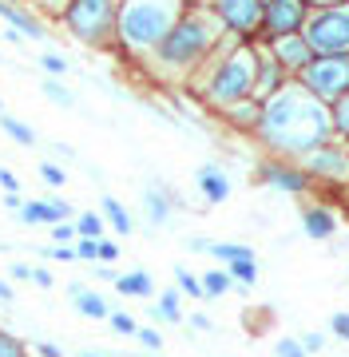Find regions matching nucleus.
<instances>
[{"instance_id": "nucleus-4", "label": "nucleus", "mask_w": 349, "mask_h": 357, "mask_svg": "<svg viewBox=\"0 0 349 357\" xmlns=\"http://www.w3.org/2000/svg\"><path fill=\"white\" fill-rule=\"evenodd\" d=\"M187 4L175 0H135V4H119V28L116 40L135 56H151V52L167 40V32L179 24Z\"/></svg>"}, {"instance_id": "nucleus-44", "label": "nucleus", "mask_w": 349, "mask_h": 357, "mask_svg": "<svg viewBox=\"0 0 349 357\" xmlns=\"http://www.w3.org/2000/svg\"><path fill=\"white\" fill-rule=\"evenodd\" d=\"M187 321H191V326H194V330H199V333H210V330H215V321H210L207 314H191V318H187Z\"/></svg>"}, {"instance_id": "nucleus-16", "label": "nucleus", "mask_w": 349, "mask_h": 357, "mask_svg": "<svg viewBox=\"0 0 349 357\" xmlns=\"http://www.w3.org/2000/svg\"><path fill=\"white\" fill-rule=\"evenodd\" d=\"M175 206H183V199L171 187H147L143 191V211H147V218H151V227H167V218Z\"/></svg>"}, {"instance_id": "nucleus-54", "label": "nucleus", "mask_w": 349, "mask_h": 357, "mask_svg": "<svg viewBox=\"0 0 349 357\" xmlns=\"http://www.w3.org/2000/svg\"><path fill=\"white\" fill-rule=\"evenodd\" d=\"M79 357H100V354H79Z\"/></svg>"}, {"instance_id": "nucleus-31", "label": "nucleus", "mask_w": 349, "mask_h": 357, "mask_svg": "<svg viewBox=\"0 0 349 357\" xmlns=\"http://www.w3.org/2000/svg\"><path fill=\"white\" fill-rule=\"evenodd\" d=\"M40 88H44V96H48V100H52L56 107H76V96H72V91H68L64 84H56V79H44Z\"/></svg>"}, {"instance_id": "nucleus-49", "label": "nucleus", "mask_w": 349, "mask_h": 357, "mask_svg": "<svg viewBox=\"0 0 349 357\" xmlns=\"http://www.w3.org/2000/svg\"><path fill=\"white\" fill-rule=\"evenodd\" d=\"M95 278H104V282H116L119 274H116V270H111V266H95Z\"/></svg>"}, {"instance_id": "nucleus-9", "label": "nucleus", "mask_w": 349, "mask_h": 357, "mask_svg": "<svg viewBox=\"0 0 349 357\" xmlns=\"http://www.w3.org/2000/svg\"><path fill=\"white\" fill-rule=\"evenodd\" d=\"M254 183H262V187H270V191H278V195H294V199H302V195H310L313 187H318V183L306 175V167L302 163H294V159H278V155L258 159V167H254Z\"/></svg>"}, {"instance_id": "nucleus-45", "label": "nucleus", "mask_w": 349, "mask_h": 357, "mask_svg": "<svg viewBox=\"0 0 349 357\" xmlns=\"http://www.w3.org/2000/svg\"><path fill=\"white\" fill-rule=\"evenodd\" d=\"M8 274H13V278H20V282H32V266H24V262H13V266H8Z\"/></svg>"}, {"instance_id": "nucleus-38", "label": "nucleus", "mask_w": 349, "mask_h": 357, "mask_svg": "<svg viewBox=\"0 0 349 357\" xmlns=\"http://www.w3.org/2000/svg\"><path fill=\"white\" fill-rule=\"evenodd\" d=\"M0 357H28L24 345L16 342L13 333H0Z\"/></svg>"}, {"instance_id": "nucleus-1", "label": "nucleus", "mask_w": 349, "mask_h": 357, "mask_svg": "<svg viewBox=\"0 0 349 357\" xmlns=\"http://www.w3.org/2000/svg\"><path fill=\"white\" fill-rule=\"evenodd\" d=\"M334 139V115L322 100H313L297 79H290L278 96L262 103L258 143L278 159L302 163L310 151Z\"/></svg>"}, {"instance_id": "nucleus-46", "label": "nucleus", "mask_w": 349, "mask_h": 357, "mask_svg": "<svg viewBox=\"0 0 349 357\" xmlns=\"http://www.w3.org/2000/svg\"><path fill=\"white\" fill-rule=\"evenodd\" d=\"M0 183H4V191H8V195H16V191H20V183H16V175H13V171H4V167H0Z\"/></svg>"}, {"instance_id": "nucleus-52", "label": "nucleus", "mask_w": 349, "mask_h": 357, "mask_svg": "<svg viewBox=\"0 0 349 357\" xmlns=\"http://www.w3.org/2000/svg\"><path fill=\"white\" fill-rule=\"evenodd\" d=\"M16 294H13V286H8V282H0V302H13Z\"/></svg>"}, {"instance_id": "nucleus-11", "label": "nucleus", "mask_w": 349, "mask_h": 357, "mask_svg": "<svg viewBox=\"0 0 349 357\" xmlns=\"http://www.w3.org/2000/svg\"><path fill=\"white\" fill-rule=\"evenodd\" d=\"M302 167H306V175L313 183H337V187H346L349 183V143H341V139L322 143L318 151H310L302 159Z\"/></svg>"}, {"instance_id": "nucleus-42", "label": "nucleus", "mask_w": 349, "mask_h": 357, "mask_svg": "<svg viewBox=\"0 0 349 357\" xmlns=\"http://www.w3.org/2000/svg\"><path fill=\"white\" fill-rule=\"evenodd\" d=\"M116 258H119V246L111 243V238H100V262H104V266H111Z\"/></svg>"}, {"instance_id": "nucleus-15", "label": "nucleus", "mask_w": 349, "mask_h": 357, "mask_svg": "<svg viewBox=\"0 0 349 357\" xmlns=\"http://www.w3.org/2000/svg\"><path fill=\"white\" fill-rule=\"evenodd\" d=\"M194 183H199V191H203L207 203H226L231 199V175L219 163H203L194 171Z\"/></svg>"}, {"instance_id": "nucleus-3", "label": "nucleus", "mask_w": 349, "mask_h": 357, "mask_svg": "<svg viewBox=\"0 0 349 357\" xmlns=\"http://www.w3.org/2000/svg\"><path fill=\"white\" fill-rule=\"evenodd\" d=\"M199 96L210 107H219V112L254 100V44H242V40H234V36L226 40V32H222L219 52L203 68Z\"/></svg>"}, {"instance_id": "nucleus-47", "label": "nucleus", "mask_w": 349, "mask_h": 357, "mask_svg": "<svg viewBox=\"0 0 349 357\" xmlns=\"http://www.w3.org/2000/svg\"><path fill=\"white\" fill-rule=\"evenodd\" d=\"M36 354H40V357H64V349H60V345H52V342H40Z\"/></svg>"}, {"instance_id": "nucleus-19", "label": "nucleus", "mask_w": 349, "mask_h": 357, "mask_svg": "<svg viewBox=\"0 0 349 357\" xmlns=\"http://www.w3.org/2000/svg\"><path fill=\"white\" fill-rule=\"evenodd\" d=\"M222 119H226L231 128H238V131H250V135H258L262 103H258V100H246V103H238V107H226V112H222Z\"/></svg>"}, {"instance_id": "nucleus-41", "label": "nucleus", "mask_w": 349, "mask_h": 357, "mask_svg": "<svg viewBox=\"0 0 349 357\" xmlns=\"http://www.w3.org/2000/svg\"><path fill=\"white\" fill-rule=\"evenodd\" d=\"M135 337H139L147 349H163V333H159V330H147V326H139V333H135Z\"/></svg>"}, {"instance_id": "nucleus-13", "label": "nucleus", "mask_w": 349, "mask_h": 357, "mask_svg": "<svg viewBox=\"0 0 349 357\" xmlns=\"http://www.w3.org/2000/svg\"><path fill=\"white\" fill-rule=\"evenodd\" d=\"M266 48L274 52V60L282 64V72L290 79H297L306 68L313 64V48L306 44V36L297 32V36H286V40H274V44H266Z\"/></svg>"}, {"instance_id": "nucleus-12", "label": "nucleus", "mask_w": 349, "mask_h": 357, "mask_svg": "<svg viewBox=\"0 0 349 357\" xmlns=\"http://www.w3.org/2000/svg\"><path fill=\"white\" fill-rule=\"evenodd\" d=\"M286 84H290V76H286L282 64L274 60V52L266 48V44H254V100L266 103L270 96H278Z\"/></svg>"}, {"instance_id": "nucleus-33", "label": "nucleus", "mask_w": 349, "mask_h": 357, "mask_svg": "<svg viewBox=\"0 0 349 357\" xmlns=\"http://www.w3.org/2000/svg\"><path fill=\"white\" fill-rule=\"evenodd\" d=\"M107 326L116 333H123V337H135V333H139V321L131 318V314H123V310H116V314L107 318Z\"/></svg>"}, {"instance_id": "nucleus-30", "label": "nucleus", "mask_w": 349, "mask_h": 357, "mask_svg": "<svg viewBox=\"0 0 349 357\" xmlns=\"http://www.w3.org/2000/svg\"><path fill=\"white\" fill-rule=\"evenodd\" d=\"M226 274L234 278V286H254V282H258V258H250V262H234V266H226Z\"/></svg>"}, {"instance_id": "nucleus-17", "label": "nucleus", "mask_w": 349, "mask_h": 357, "mask_svg": "<svg viewBox=\"0 0 349 357\" xmlns=\"http://www.w3.org/2000/svg\"><path fill=\"white\" fill-rule=\"evenodd\" d=\"M72 215V206L64 203V199H40V203H24L20 206V222H28V227H36V222H60V218Z\"/></svg>"}, {"instance_id": "nucleus-27", "label": "nucleus", "mask_w": 349, "mask_h": 357, "mask_svg": "<svg viewBox=\"0 0 349 357\" xmlns=\"http://www.w3.org/2000/svg\"><path fill=\"white\" fill-rule=\"evenodd\" d=\"M104 215H95V211H84V215L76 218V234L79 238H91V243H100L104 238Z\"/></svg>"}, {"instance_id": "nucleus-5", "label": "nucleus", "mask_w": 349, "mask_h": 357, "mask_svg": "<svg viewBox=\"0 0 349 357\" xmlns=\"http://www.w3.org/2000/svg\"><path fill=\"white\" fill-rule=\"evenodd\" d=\"M302 36L313 56H349V4H310Z\"/></svg>"}, {"instance_id": "nucleus-40", "label": "nucleus", "mask_w": 349, "mask_h": 357, "mask_svg": "<svg viewBox=\"0 0 349 357\" xmlns=\"http://www.w3.org/2000/svg\"><path fill=\"white\" fill-rule=\"evenodd\" d=\"M76 258H84V262H100V243H91V238H79Z\"/></svg>"}, {"instance_id": "nucleus-32", "label": "nucleus", "mask_w": 349, "mask_h": 357, "mask_svg": "<svg viewBox=\"0 0 349 357\" xmlns=\"http://www.w3.org/2000/svg\"><path fill=\"white\" fill-rule=\"evenodd\" d=\"M40 68L48 72V79H52V76H68V72H72V64H68L60 52H44V56H40Z\"/></svg>"}, {"instance_id": "nucleus-43", "label": "nucleus", "mask_w": 349, "mask_h": 357, "mask_svg": "<svg viewBox=\"0 0 349 357\" xmlns=\"http://www.w3.org/2000/svg\"><path fill=\"white\" fill-rule=\"evenodd\" d=\"M72 234H76V227H64V222H56V227H52V243H56V246H68V243H72Z\"/></svg>"}, {"instance_id": "nucleus-21", "label": "nucleus", "mask_w": 349, "mask_h": 357, "mask_svg": "<svg viewBox=\"0 0 349 357\" xmlns=\"http://www.w3.org/2000/svg\"><path fill=\"white\" fill-rule=\"evenodd\" d=\"M116 290L123 294V298H151L155 278H151L147 270H127V274H119L116 278Z\"/></svg>"}, {"instance_id": "nucleus-55", "label": "nucleus", "mask_w": 349, "mask_h": 357, "mask_svg": "<svg viewBox=\"0 0 349 357\" xmlns=\"http://www.w3.org/2000/svg\"><path fill=\"white\" fill-rule=\"evenodd\" d=\"M0 115H4V100H0Z\"/></svg>"}, {"instance_id": "nucleus-2", "label": "nucleus", "mask_w": 349, "mask_h": 357, "mask_svg": "<svg viewBox=\"0 0 349 357\" xmlns=\"http://www.w3.org/2000/svg\"><path fill=\"white\" fill-rule=\"evenodd\" d=\"M222 44V28L215 13L207 8H187L179 16V24L167 32V40L151 52V60L163 76H191L194 68H207L210 56Z\"/></svg>"}, {"instance_id": "nucleus-36", "label": "nucleus", "mask_w": 349, "mask_h": 357, "mask_svg": "<svg viewBox=\"0 0 349 357\" xmlns=\"http://www.w3.org/2000/svg\"><path fill=\"white\" fill-rule=\"evenodd\" d=\"M297 342H302V349H306V354H322V349H325V333L322 330H310V333H302Z\"/></svg>"}, {"instance_id": "nucleus-14", "label": "nucleus", "mask_w": 349, "mask_h": 357, "mask_svg": "<svg viewBox=\"0 0 349 357\" xmlns=\"http://www.w3.org/2000/svg\"><path fill=\"white\" fill-rule=\"evenodd\" d=\"M302 234L313 238V243H325L337 234V211L329 203H306L302 211Z\"/></svg>"}, {"instance_id": "nucleus-51", "label": "nucleus", "mask_w": 349, "mask_h": 357, "mask_svg": "<svg viewBox=\"0 0 349 357\" xmlns=\"http://www.w3.org/2000/svg\"><path fill=\"white\" fill-rule=\"evenodd\" d=\"M4 206H8V211H20L24 203H20V195H4Z\"/></svg>"}, {"instance_id": "nucleus-34", "label": "nucleus", "mask_w": 349, "mask_h": 357, "mask_svg": "<svg viewBox=\"0 0 349 357\" xmlns=\"http://www.w3.org/2000/svg\"><path fill=\"white\" fill-rule=\"evenodd\" d=\"M274 357H310V354L302 349V342H297V337H278V345H274Z\"/></svg>"}, {"instance_id": "nucleus-50", "label": "nucleus", "mask_w": 349, "mask_h": 357, "mask_svg": "<svg viewBox=\"0 0 349 357\" xmlns=\"http://www.w3.org/2000/svg\"><path fill=\"white\" fill-rule=\"evenodd\" d=\"M32 282H40V286H52V274H48V270H32Z\"/></svg>"}, {"instance_id": "nucleus-25", "label": "nucleus", "mask_w": 349, "mask_h": 357, "mask_svg": "<svg viewBox=\"0 0 349 357\" xmlns=\"http://www.w3.org/2000/svg\"><path fill=\"white\" fill-rule=\"evenodd\" d=\"M199 282H203V294H207V298H222V294L234 290V278L222 266L207 270V274H199Z\"/></svg>"}, {"instance_id": "nucleus-23", "label": "nucleus", "mask_w": 349, "mask_h": 357, "mask_svg": "<svg viewBox=\"0 0 349 357\" xmlns=\"http://www.w3.org/2000/svg\"><path fill=\"white\" fill-rule=\"evenodd\" d=\"M207 255H210V258H219L222 270L234 266V262H250V258H258L254 250H250V246H246V243H210Z\"/></svg>"}, {"instance_id": "nucleus-37", "label": "nucleus", "mask_w": 349, "mask_h": 357, "mask_svg": "<svg viewBox=\"0 0 349 357\" xmlns=\"http://www.w3.org/2000/svg\"><path fill=\"white\" fill-rule=\"evenodd\" d=\"M40 178L44 183H52V187H64V167H56V163H40Z\"/></svg>"}, {"instance_id": "nucleus-24", "label": "nucleus", "mask_w": 349, "mask_h": 357, "mask_svg": "<svg viewBox=\"0 0 349 357\" xmlns=\"http://www.w3.org/2000/svg\"><path fill=\"white\" fill-rule=\"evenodd\" d=\"M151 318H155V321H171V326H183L179 290H163V294H159V302L151 306Z\"/></svg>"}, {"instance_id": "nucleus-20", "label": "nucleus", "mask_w": 349, "mask_h": 357, "mask_svg": "<svg viewBox=\"0 0 349 357\" xmlns=\"http://www.w3.org/2000/svg\"><path fill=\"white\" fill-rule=\"evenodd\" d=\"M0 16L13 24V32H20L24 40H40L44 36V24H40L36 16L28 13V8H13V4H0Z\"/></svg>"}, {"instance_id": "nucleus-53", "label": "nucleus", "mask_w": 349, "mask_h": 357, "mask_svg": "<svg viewBox=\"0 0 349 357\" xmlns=\"http://www.w3.org/2000/svg\"><path fill=\"white\" fill-rule=\"evenodd\" d=\"M131 357H159V354H131Z\"/></svg>"}, {"instance_id": "nucleus-48", "label": "nucleus", "mask_w": 349, "mask_h": 357, "mask_svg": "<svg viewBox=\"0 0 349 357\" xmlns=\"http://www.w3.org/2000/svg\"><path fill=\"white\" fill-rule=\"evenodd\" d=\"M187 246H191V250H199V255H207V250H210L207 238H187Z\"/></svg>"}, {"instance_id": "nucleus-10", "label": "nucleus", "mask_w": 349, "mask_h": 357, "mask_svg": "<svg viewBox=\"0 0 349 357\" xmlns=\"http://www.w3.org/2000/svg\"><path fill=\"white\" fill-rule=\"evenodd\" d=\"M310 20V4L306 0H266V13H262V32L254 44H274V40L297 36Z\"/></svg>"}, {"instance_id": "nucleus-22", "label": "nucleus", "mask_w": 349, "mask_h": 357, "mask_svg": "<svg viewBox=\"0 0 349 357\" xmlns=\"http://www.w3.org/2000/svg\"><path fill=\"white\" fill-rule=\"evenodd\" d=\"M100 206H104V222H107L111 230H119V234H131V230H135V222H131V211L119 203L116 195H104V199H100Z\"/></svg>"}, {"instance_id": "nucleus-6", "label": "nucleus", "mask_w": 349, "mask_h": 357, "mask_svg": "<svg viewBox=\"0 0 349 357\" xmlns=\"http://www.w3.org/2000/svg\"><path fill=\"white\" fill-rule=\"evenodd\" d=\"M64 20L76 40H84V44H107V40H116L119 4H111V0H76L64 13Z\"/></svg>"}, {"instance_id": "nucleus-39", "label": "nucleus", "mask_w": 349, "mask_h": 357, "mask_svg": "<svg viewBox=\"0 0 349 357\" xmlns=\"http://www.w3.org/2000/svg\"><path fill=\"white\" fill-rule=\"evenodd\" d=\"M40 255H44V258H56V262H76V246H44Z\"/></svg>"}, {"instance_id": "nucleus-29", "label": "nucleus", "mask_w": 349, "mask_h": 357, "mask_svg": "<svg viewBox=\"0 0 349 357\" xmlns=\"http://www.w3.org/2000/svg\"><path fill=\"white\" fill-rule=\"evenodd\" d=\"M175 282H179V294H187V298H194V302H199V298H207V294H203L199 274H191L187 266H175Z\"/></svg>"}, {"instance_id": "nucleus-28", "label": "nucleus", "mask_w": 349, "mask_h": 357, "mask_svg": "<svg viewBox=\"0 0 349 357\" xmlns=\"http://www.w3.org/2000/svg\"><path fill=\"white\" fill-rule=\"evenodd\" d=\"M329 115H334V139L349 143V96H341V100L329 107Z\"/></svg>"}, {"instance_id": "nucleus-18", "label": "nucleus", "mask_w": 349, "mask_h": 357, "mask_svg": "<svg viewBox=\"0 0 349 357\" xmlns=\"http://www.w3.org/2000/svg\"><path fill=\"white\" fill-rule=\"evenodd\" d=\"M68 298H72V302H76V310L79 314H84V318H111V310H107V298L100 290H88V286H84V282H72V286H68Z\"/></svg>"}, {"instance_id": "nucleus-35", "label": "nucleus", "mask_w": 349, "mask_h": 357, "mask_svg": "<svg viewBox=\"0 0 349 357\" xmlns=\"http://www.w3.org/2000/svg\"><path fill=\"white\" fill-rule=\"evenodd\" d=\"M329 333L341 337V342H349V310H337L334 318H329Z\"/></svg>"}, {"instance_id": "nucleus-26", "label": "nucleus", "mask_w": 349, "mask_h": 357, "mask_svg": "<svg viewBox=\"0 0 349 357\" xmlns=\"http://www.w3.org/2000/svg\"><path fill=\"white\" fill-rule=\"evenodd\" d=\"M0 128H4V135H8V139L13 143H24V147H32V143H36V131L28 128V123H20V119H16V115H0Z\"/></svg>"}, {"instance_id": "nucleus-7", "label": "nucleus", "mask_w": 349, "mask_h": 357, "mask_svg": "<svg viewBox=\"0 0 349 357\" xmlns=\"http://www.w3.org/2000/svg\"><path fill=\"white\" fill-rule=\"evenodd\" d=\"M297 84L310 91L313 100L334 107L341 96H349V56H313V64L297 76Z\"/></svg>"}, {"instance_id": "nucleus-8", "label": "nucleus", "mask_w": 349, "mask_h": 357, "mask_svg": "<svg viewBox=\"0 0 349 357\" xmlns=\"http://www.w3.org/2000/svg\"><path fill=\"white\" fill-rule=\"evenodd\" d=\"M210 13L219 20V28L226 36L254 44L262 32V13H266V0H215Z\"/></svg>"}]
</instances>
